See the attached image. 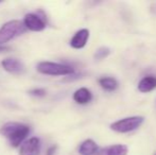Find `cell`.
Masks as SVG:
<instances>
[{
    "instance_id": "cell-15",
    "label": "cell",
    "mask_w": 156,
    "mask_h": 155,
    "mask_svg": "<svg viewBox=\"0 0 156 155\" xmlns=\"http://www.w3.org/2000/svg\"><path fill=\"white\" fill-rule=\"evenodd\" d=\"M30 93L35 97H44L46 95V90L44 88H34L30 91Z\"/></svg>"
},
{
    "instance_id": "cell-14",
    "label": "cell",
    "mask_w": 156,
    "mask_h": 155,
    "mask_svg": "<svg viewBox=\"0 0 156 155\" xmlns=\"http://www.w3.org/2000/svg\"><path fill=\"white\" fill-rule=\"evenodd\" d=\"M109 54H111V49L108 47H100L99 49L96 50V52L94 54V58L97 61H101L106 58Z\"/></svg>"
},
{
    "instance_id": "cell-2",
    "label": "cell",
    "mask_w": 156,
    "mask_h": 155,
    "mask_svg": "<svg viewBox=\"0 0 156 155\" xmlns=\"http://www.w3.org/2000/svg\"><path fill=\"white\" fill-rule=\"evenodd\" d=\"M27 30L23 21L10 20L0 28V45H4L10 41L18 37L23 34Z\"/></svg>"
},
{
    "instance_id": "cell-16",
    "label": "cell",
    "mask_w": 156,
    "mask_h": 155,
    "mask_svg": "<svg viewBox=\"0 0 156 155\" xmlns=\"http://www.w3.org/2000/svg\"><path fill=\"white\" fill-rule=\"evenodd\" d=\"M56 150H58V146H55V145L51 146V147L47 150V155H54L56 152Z\"/></svg>"
},
{
    "instance_id": "cell-11",
    "label": "cell",
    "mask_w": 156,
    "mask_h": 155,
    "mask_svg": "<svg viewBox=\"0 0 156 155\" xmlns=\"http://www.w3.org/2000/svg\"><path fill=\"white\" fill-rule=\"evenodd\" d=\"M98 152V146L93 139H86L79 147L80 155H94Z\"/></svg>"
},
{
    "instance_id": "cell-17",
    "label": "cell",
    "mask_w": 156,
    "mask_h": 155,
    "mask_svg": "<svg viewBox=\"0 0 156 155\" xmlns=\"http://www.w3.org/2000/svg\"><path fill=\"white\" fill-rule=\"evenodd\" d=\"M9 50H11L10 47H6V46H3V45H0V53H1V52H8Z\"/></svg>"
},
{
    "instance_id": "cell-6",
    "label": "cell",
    "mask_w": 156,
    "mask_h": 155,
    "mask_svg": "<svg viewBox=\"0 0 156 155\" xmlns=\"http://www.w3.org/2000/svg\"><path fill=\"white\" fill-rule=\"evenodd\" d=\"M41 140L37 137H32L26 140L19 148V155H39Z\"/></svg>"
},
{
    "instance_id": "cell-5",
    "label": "cell",
    "mask_w": 156,
    "mask_h": 155,
    "mask_svg": "<svg viewBox=\"0 0 156 155\" xmlns=\"http://www.w3.org/2000/svg\"><path fill=\"white\" fill-rule=\"evenodd\" d=\"M23 23L28 30H31L34 32L43 31L46 28V21L41 16H38L37 14H33V13H29L26 15L25 19H23Z\"/></svg>"
},
{
    "instance_id": "cell-8",
    "label": "cell",
    "mask_w": 156,
    "mask_h": 155,
    "mask_svg": "<svg viewBox=\"0 0 156 155\" xmlns=\"http://www.w3.org/2000/svg\"><path fill=\"white\" fill-rule=\"evenodd\" d=\"M89 38V30L88 29H81L72 36L70 41V46L74 49H82L86 46Z\"/></svg>"
},
{
    "instance_id": "cell-12",
    "label": "cell",
    "mask_w": 156,
    "mask_h": 155,
    "mask_svg": "<svg viewBox=\"0 0 156 155\" xmlns=\"http://www.w3.org/2000/svg\"><path fill=\"white\" fill-rule=\"evenodd\" d=\"M127 151L129 149L125 145H113L101 150L99 155H126Z\"/></svg>"
},
{
    "instance_id": "cell-18",
    "label": "cell",
    "mask_w": 156,
    "mask_h": 155,
    "mask_svg": "<svg viewBox=\"0 0 156 155\" xmlns=\"http://www.w3.org/2000/svg\"><path fill=\"white\" fill-rule=\"evenodd\" d=\"M154 155H156V154H154Z\"/></svg>"
},
{
    "instance_id": "cell-9",
    "label": "cell",
    "mask_w": 156,
    "mask_h": 155,
    "mask_svg": "<svg viewBox=\"0 0 156 155\" xmlns=\"http://www.w3.org/2000/svg\"><path fill=\"white\" fill-rule=\"evenodd\" d=\"M72 98H73L74 102H76L78 104H81V105H84V104L89 103L93 100V93L86 87H81L78 90L74 91Z\"/></svg>"
},
{
    "instance_id": "cell-3",
    "label": "cell",
    "mask_w": 156,
    "mask_h": 155,
    "mask_svg": "<svg viewBox=\"0 0 156 155\" xmlns=\"http://www.w3.org/2000/svg\"><path fill=\"white\" fill-rule=\"evenodd\" d=\"M36 70L41 75L47 76H69L74 73V69L71 66H68L61 63L54 62H41L37 64Z\"/></svg>"
},
{
    "instance_id": "cell-4",
    "label": "cell",
    "mask_w": 156,
    "mask_h": 155,
    "mask_svg": "<svg viewBox=\"0 0 156 155\" xmlns=\"http://www.w3.org/2000/svg\"><path fill=\"white\" fill-rule=\"evenodd\" d=\"M144 118L142 116H131L118 120L111 124V129L117 133H129L137 130L144 123Z\"/></svg>"
},
{
    "instance_id": "cell-1",
    "label": "cell",
    "mask_w": 156,
    "mask_h": 155,
    "mask_svg": "<svg viewBox=\"0 0 156 155\" xmlns=\"http://www.w3.org/2000/svg\"><path fill=\"white\" fill-rule=\"evenodd\" d=\"M30 133V126L20 122H8L0 129V134L5 137L13 148L23 143V140Z\"/></svg>"
},
{
    "instance_id": "cell-7",
    "label": "cell",
    "mask_w": 156,
    "mask_h": 155,
    "mask_svg": "<svg viewBox=\"0 0 156 155\" xmlns=\"http://www.w3.org/2000/svg\"><path fill=\"white\" fill-rule=\"evenodd\" d=\"M1 66L5 71L10 73H14V75H19L25 70V65L17 58H5L1 62Z\"/></svg>"
},
{
    "instance_id": "cell-13",
    "label": "cell",
    "mask_w": 156,
    "mask_h": 155,
    "mask_svg": "<svg viewBox=\"0 0 156 155\" xmlns=\"http://www.w3.org/2000/svg\"><path fill=\"white\" fill-rule=\"evenodd\" d=\"M99 85L106 91H114L118 88V82L115 78L112 77H103L99 79Z\"/></svg>"
},
{
    "instance_id": "cell-10",
    "label": "cell",
    "mask_w": 156,
    "mask_h": 155,
    "mask_svg": "<svg viewBox=\"0 0 156 155\" xmlns=\"http://www.w3.org/2000/svg\"><path fill=\"white\" fill-rule=\"evenodd\" d=\"M156 88V77L155 76H146L138 83V90L140 93H150Z\"/></svg>"
}]
</instances>
